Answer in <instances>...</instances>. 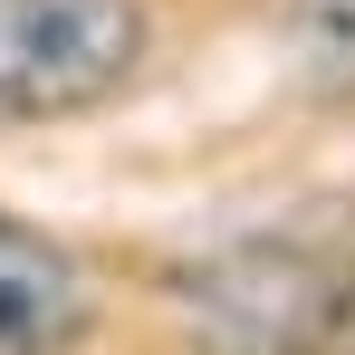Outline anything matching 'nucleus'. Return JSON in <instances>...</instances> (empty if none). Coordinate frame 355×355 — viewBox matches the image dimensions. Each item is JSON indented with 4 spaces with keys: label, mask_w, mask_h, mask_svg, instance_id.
<instances>
[{
    "label": "nucleus",
    "mask_w": 355,
    "mask_h": 355,
    "mask_svg": "<svg viewBox=\"0 0 355 355\" xmlns=\"http://www.w3.org/2000/svg\"><path fill=\"white\" fill-rule=\"evenodd\" d=\"M355 327V202L221 240L173 288L182 355H327Z\"/></svg>",
    "instance_id": "1"
},
{
    "label": "nucleus",
    "mask_w": 355,
    "mask_h": 355,
    "mask_svg": "<svg viewBox=\"0 0 355 355\" xmlns=\"http://www.w3.org/2000/svg\"><path fill=\"white\" fill-rule=\"evenodd\" d=\"M144 67V0H0V125L87 116Z\"/></svg>",
    "instance_id": "2"
},
{
    "label": "nucleus",
    "mask_w": 355,
    "mask_h": 355,
    "mask_svg": "<svg viewBox=\"0 0 355 355\" xmlns=\"http://www.w3.org/2000/svg\"><path fill=\"white\" fill-rule=\"evenodd\" d=\"M87 317L96 297H87L77 250L0 211V355H67L87 336Z\"/></svg>",
    "instance_id": "3"
},
{
    "label": "nucleus",
    "mask_w": 355,
    "mask_h": 355,
    "mask_svg": "<svg viewBox=\"0 0 355 355\" xmlns=\"http://www.w3.org/2000/svg\"><path fill=\"white\" fill-rule=\"evenodd\" d=\"M288 49L317 96H355V0H288Z\"/></svg>",
    "instance_id": "4"
}]
</instances>
